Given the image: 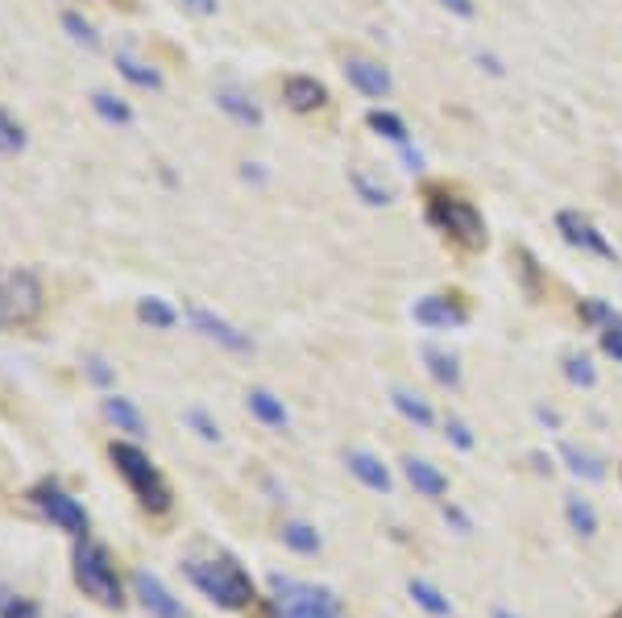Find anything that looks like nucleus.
<instances>
[{
	"instance_id": "nucleus-22",
	"label": "nucleus",
	"mask_w": 622,
	"mask_h": 618,
	"mask_svg": "<svg viewBox=\"0 0 622 618\" xmlns=\"http://www.w3.org/2000/svg\"><path fill=\"white\" fill-rule=\"evenodd\" d=\"M92 113L104 121V125H113V130H133V109H129V100H121V95H113V92H92Z\"/></svg>"
},
{
	"instance_id": "nucleus-42",
	"label": "nucleus",
	"mask_w": 622,
	"mask_h": 618,
	"mask_svg": "<svg viewBox=\"0 0 622 618\" xmlns=\"http://www.w3.org/2000/svg\"><path fill=\"white\" fill-rule=\"evenodd\" d=\"M477 67H486L490 76H502V63H498L494 55H477Z\"/></svg>"
},
{
	"instance_id": "nucleus-10",
	"label": "nucleus",
	"mask_w": 622,
	"mask_h": 618,
	"mask_svg": "<svg viewBox=\"0 0 622 618\" xmlns=\"http://www.w3.org/2000/svg\"><path fill=\"white\" fill-rule=\"evenodd\" d=\"M411 319L419 328H428V333H453V328H465L470 312L453 295H423V300H415Z\"/></svg>"
},
{
	"instance_id": "nucleus-11",
	"label": "nucleus",
	"mask_w": 622,
	"mask_h": 618,
	"mask_svg": "<svg viewBox=\"0 0 622 618\" xmlns=\"http://www.w3.org/2000/svg\"><path fill=\"white\" fill-rule=\"evenodd\" d=\"M344 79L358 88L361 95H370V100H386V95L395 92V79H391V71L377 63V58H344Z\"/></svg>"
},
{
	"instance_id": "nucleus-25",
	"label": "nucleus",
	"mask_w": 622,
	"mask_h": 618,
	"mask_svg": "<svg viewBox=\"0 0 622 618\" xmlns=\"http://www.w3.org/2000/svg\"><path fill=\"white\" fill-rule=\"evenodd\" d=\"M561 457L568 461V473H577L585 482H602L606 477V461L598 452L589 449H577V445H561Z\"/></svg>"
},
{
	"instance_id": "nucleus-26",
	"label": "nucleus",
	"mask_w": 622,
	"mask_h": 618,
	"mask_svg": "<svg viewBox=\"0 0 622 618\" xmlns=\"http://www.w3.org/2000/svg\"><path fill=\"white\" fill-rule=\"evenodd\" d=\"M365 121H370V130H374L377 137H386L391 146H411V130H407V121H403L398 113H391V109H374Z\"/></svg>"
},
{
	"instance_id": "nucleus-30",
	"label": "nucleus",
	"mask_w": 622,
	"mask_h": 618,
	"mask_svg": "<svg viewBox=\"0 0 622 618\" xmlns=\"http://www.w3.org/2000/svg\"><path fill=\"white\" fill-rule=\"evenodd\" d=\"M0 618H42V606L0 581Z\"/></svg>"
},
{
	"instance_id": "nucleus-18",
	"label": "nucleus",
	"mask_w": 622,
	"mask_h": 618,
	"mask_svg": "<svg viewBox=\"0 0 622 618\" xmlns=\"http://www.w3.org/2000/svg\"><path fill=\"white\" fill-rule=\"evenodd\" d=\"M100 412H104V419L109 424H116V431H129V436H146L150 431V424H146V415L137 412V403L133 398H121V394H109L104 403H100Z\"/></svg>"
},
{
	"instance_id": "nucleus-7",
	"label": "nucleus",
	"mask_w": 622,
	"mask_h": 618,
	"mask_svg": "<svg viewBox=\"0 0 622 618\" xmlns=\"http://www.w3.org/2000/svg\"><path fill=\"white\" fill-rule=\"evenodd\" d=\"M30 503L38 506L42 515L50 519L55 527H63L67 536H76V540H83L88 536V510H83V503L79 498H71L63 486H55V482H42V486L30 490Z\"/></svg>"
},
{
	"instance_id": "nucleus-31",
	"label": "nucleus",
	"mask_w": 622,
	"mask_h": 618,
	"mask_svg": "<svg viewBox=\"0 0 622 618\" xmlns=\"http://www.w3.org/2000/svg\"><path fill=\"white\" fill-rule=\"evenodd\" d=\"M411 598L428 610V615H436V618H449L453 615V602L444 598L436 585H428V581H411Z\"/></svg>"
},
{
	"instance_id": "nucleus-20",
	"label": "nucleus",
	"mask_w": 622,
	"mask_h": 618,
	"mask_svg": "<svg viewBox=\"0 0 622 618\" xmlns=\"http://www.w3.org/2000/svg\"><path fill=\"white\" fill-rule=\"evenodd\" d=\"M116 71L129 79L133 88H142V92H162V88H167L162 71H158L154 63H146V58L129 55V50H116Z\"/></svg>"
},
{
	"instance_id": "nucleus-33",
	"label": "nucleus",
	"mask_w": 622,
	"mask_h": 618,
	"mask_svg": "<svg viewBox=\"0 0 622 618\" xmlns=\"http://www.w3.org/2000/svg\"><path fill=\"white\" fill-rule=\"evenodd\" d=\"M25 125L9 109H0V154H21L25 150Z\"/></svg>"
},
{
	"instance_id": "nucleus-24",
	"label": "nucleus",
	"mask_w": 622,
	"mask_h": 618,
	"mask_svg": "<svg viewBox=\"0 0 622 618\" xmlns=\"http://www.w3.org/2000/svg\"><path fill=\"white\" fill-rule=\"evenodd\" d=\"M423 361H428V374H432L440 386H449V391L461 386V361H456L453 353H444V349H436V345H423Z\"/></svg>"
},
{
	"instance_id": "nucleus-45",
	"label": "nucleus",
	"mask_w": 622,
	"mask_h": 618,
	"mask_svg": "<svg viewBox=\"0 0 622 618\" xmlns=\"http://www.w3.org/2000/svg\"><path fill=\"white\" fill-rule=\"evenodd\" d=\"M619 477H622V473H619Z\"/></svg>"
},
{
	"instance_id": "nucleus-41",
	"label": "nucleus",
	"mask_w": 622,
	"mask_h": 618,
	"mask_svg": "<svg viewBox=\"0 0 622 618\" xmlns=\"http://www.w3.org/2000/svg\"><path fill=\"white\" fill-rule=\"evenodd\" d=\"M241 179H246V183H265V170L258 167V162H246V167H241Z\"/></svg>"
},
{
	"instance_id": "nucleus-15",
	"label": "nucleus",
	"mask_w": 622,
	"mask_h": 618,
	"mask_svg": "<svg viewBox=\"0 0 622 618\" xmlns=\"http://www.w3.org/2000/svg\"><path fill=\"white\" fill-rule=\"evenodd\" d=\"M283 100H286V109H295V113H316V109L328 104V88H324L316 76H286Z\"/></svg>"
},
{
	"instance_id": "nucleus-17",
	"label": "nucleus",
	"mask_w": 622,
	"mask_h": 618,
	"mask_svg": "<svg viewBox=\"0 0 622 618\" xmlns=\"http://www.w3.org/2000/svg\"><path fill=\"white\" fill-rule=\"evenodd\" d=\"M246 407L258 424H265V428H274V431L291 428V412L283 407V398H279V394H270L265 386H258V391L246 394Z\"/></svg>"
},
{
	"instance_id": "nucleus-43",
	"label": "nucleus",
	"mask_w": 622,
	"mask_h": 618,
	"mask_svg": "<svg viewBox=\"0 0 622 618\" xmlns=\"http://www.w3.org/2000/svg\"><path fill=\"white\" fill-rule=\"evenodd\" d=\"M444 519H453V524L461 527V531H470V519H465V515H461L456 506H444Z\"/></svg>"
},
{
	"instance_id": "nucleus-8",
	"label": "nucleus",
	"mask_w": 622,
	"mask_h": 618,
	"mask_svg": "<svg viewBox=\"0 0 622 618\" xmlns=\"http://www.w3.org/2000/svg\"><path fill=\"white\" fill-rule=\"evenodd\" d=\"M556 233H561V237H565L573 249L589 254V258L619 262V249H614V241H610V237H606L602 228L593 225L585 212H577V207H561V212H556Z\"/></svg>"
},
{
	"instance_id": "nucleus-23",
	"label": "nucleus",
	"mask_w": 622,
	"mask_h": 618,
	"mask_svg": "<svg viewBox=\"0 0 622 618\" xmlns=\"http://www.w3.org/2000/svg\"><path fill=\"white\" fill-rule=\"evenodd\" d=\"M349 183H353V191L361 195V204H370V207H386V204H395V191L386 188L377 175H370L365 167H353L349 170Z\"/></svg>"
},
{
	"instance_id": "nucleus-40",
	"label": "nucleus",
	"mask_w": 622,
	"mask_h": 618,
	"mask_svg": "<svg viewBox=\"0 0 622 618\" xmlns=\"http://www.w3.org/2000/svg\"><path fill=\"white\" fill-rule=\"evenodd\" d=\"M398 154H403L407 170H423V154H419V150H411V146H398Z\"/></svg>"
},
{
	"instance_id": "nucleus-34",
	"label": "nucleus",
	"mask_w": 622,
	"mask_h": 618,
	"mask_svg": "<svg viewBox=\"0 0 622 618\" xmlns=\"http://www.w3.org/2000/svg\"><path fill=\"white\" fill-rule=\"evenodd\" d=\"M183 424L195 428V436L207 440V445H220V428H216V419H212L204 407H188V412H183Z\"/></svg>"
},
{
	"instance_id": "nucleus-1",
	"label": "nucleus",
	"mask_w": 622,
	"mask_h": 618,
	"mask_svg": "<svg viewBox=\"0 0 622 618\" xmlns=\"http://www.w3.org/2000/svg\"><path fill=\"white\" fill-rule=\"evenodd\" d=\"M188 581L204 594L212 606L220 610H246L253 602V577L246 573V564L228 552H212V557H188L183 561Z\"/></svg>"
},
{
	"instance_id": "nucleus-9",
	"label": "nucleus",
	"mask_w": 622,
	"mask_h": 618,
	"mask_svg": "<svg viewBox=\"0 0 622 618\" xmlns=\"http://www.w3.org/2000/svg\"><path fill=\"white\" fill-rule=\"evenodd\" d=\"M188 319L191 328L200 333V337L216 340L220 349H228V353H253V337L249 333H241L237 324H228L225 316H216L212 307H204V303H188Z\"/></svg>"
},
{
	"instance_id": "nucleus-14",
	"label": "nucleus",
	"mask_w": 622,
	"mask_h": 618,
	"mask_svg": "<svg viewBox=\"0 0 622 618\" xmlns=\"http://www.w3.org/2000/svg\"><path fill=\"white\" fill-rule=\"evenodd\" d=\"M581 316L589 319V324H598V328H602L606 357L622 361V316H619V312H614L610 303H602V300H585L581 303Z\"/></svg>"
},
{
	"instance_id": "nucleus-4",
	"label": "nucleus",
	"mask_w": 622,
	"mask_h": 618,
	"mask_svg": "<svg viewBox=\"0 0 622 618\" xmlns=\"http://www.w3.org/2000/svg\"><path fill=\"white\" fill-rule=\"evenodd\" d=\"M76 585L92 602L109 606V610H121V602H125L116 561L109 557V548H104V543L88 540V536H83L79 548H76Z\"/></svg>"
},
{
	"instance_id": "nucleus-27",
	"label": "nucleus",
	"mask_w": 622,
	"mask_h": 618,
	"mask_svg": "<svg viewBox=\"0 0 622 618\" xmlns=\"http://www.w3.org/2000/svg\"><path fill=\"white\" fill-rule=\"evenodd\" d=\"M58 25L67 30V38L76 42V46H83V50H100V30H95L79 9H67V13L58 18Z\"/></svg>"
},
{
	"instance_id": "nucleus-36",
	"label": "nucleus",
	"mask_w": 622,
	"mask_h": 618,
	"mask_svg": "<svg viewBox=\"0 0 622 618\" xmlns=\"http://www.w3.org/2000/svg\"><path fill=\"white\" fill-rule=\"evenodd\" d=\"M444 436L453 440L456 449H465V452L477 445V436L470 431V424H465V419H456V415H449V419H444Z\"/></svg>"
},
{
	"instance_id": "nucleus-37",
	"label": "nucleus",
	"mask_w": 622,
	"mask_h": 618,
	"mask_svg": "<svg viewBox=\"0 0 622 618\" xmlns=\"http://www.w3.org/2000/svg\"><path fill=\"white\" fill-rule=\"evenodd\" d=\"M88 378H92L95 386H113L116 382V370L104 361V357H88Z\"/></svg>"
},
{
	"instance_id": "nucleus-6",
	"label": "nucleus",
	"mask_w": 622,
	"mask_h": 618,
	"mask_svg": "<svg viewBox=\"0 0 622 618\" xmlns=\"http://www.w3.org/2000/svg\"><path fill=\"white\" fill-rule=\"evenodd\" d=\"M270 589H274V610H279V618H340L337 594L324 589V585L274 573V577H270Z\"/></svg>"
},
{
	"instance_id": "nucleus-16",
	"label": "nucleus",
	"mask_w": 622,
	"mask_h": 618,
	"mask_svg": "<svg viewBox=\"0 0 622 618\" xmlns=\"http://www.w3.org/2000/svg\"><path fill=\"white\" fill-rule=\"evenodd\" d=\"M344 465H349V473H353L365 490H377V494H386V490H391V469L382 465L374 452H365V449L344 452Z\"/></svg>"
},
{
	"instance_id": "nucleus-13",
	"label": "nucleus",
	"mask_w": 622,
	"mask_h": 618,
	"mask_svg": "<svg viewBox=\"0 0 622 618\" xmlns=\"http://www.w3.org/2000/svg\"><path fill=\"white\" fill-rule=\"evenodd\" d=\"M212 100H216V109H220L228 121H237V125H246V130H262L265 125L262 104L249 92H241V88H216Z\"/></svg>"
},
{
	"instance_id": "nucleus-3",
	"label": "nucleus",
	"mask_w": 622,
	"mask_h": 618,
	"mask_svg": "<svg viewBox=\"0 0 622 618\" xmlns=\"http://www.w3.org/2000/svg\"><path fill=\"white\" fill-rule=\"evenodd\" d=\"M109 457H113L116 473L125 477V486L133 490V498H137V503L146 506V510H154V515L170 510L167 477L158 473V465H154L146 452L137 449V445H129V440H116L113 449H109Z\"/></svg>"
},
{
	"instance_id": "nucleus-35",
	"label": "nucleus",
	"mask_w": 622,
	"mask_h": 618,
	"mask_svg": "<svg viewBox=\"0 0 622 618\" xmlns=\"http://www.w3.org/2000/svg\"><path fill=\"white\" fill-rule=\"evenodd\" d=\"M565 378L568 382H573V386H585V391H589V386H598V370H593V361H589V357H565Z\"/></svg>"
},
{
	"instance_id": "nucleus-5",
	"label": "nucleus",
	"mask_w": 622,
	"mask_h": 618,
	"mask_svg": "<svg viewBox=\"0 0 622 618\" xmlns=\"http://www.w3.org/2000/svg\"><path fill=\"white\" fill-rule=\"evenodd\" d=\"M46 307L42 279L25 266H0V328H25Z\"/></svg>"
},
{
	"instance_id": "nucleus-21",
	"label": "nucleus",
	"mask_w": 622,
	"mask_h": 618,
	"mask_svg": "<svg viewBox=\"0 0 622 618\" xmlns=\"http://www.w3.org/2000/svg\"><path fill=\"white\" fill-rule=\"evenodd\" d=\"M391 403H395V412L403 415V419H411L415 428H436V412H432V403L428 398H419L415 391H407V386H395L391 391Z\"/></svg>"
},
{
	"instance_id": "nucleus-29",
	"label": "nucleus",
	"mask_w": 622,
	"mask_h": 618,
	"mask_svg": "<svg viewBox=\"0 0 622 618\" xmlns=\"http://www.w3.org/2000/svg\"><path fill=\"white\" fill-rule=\"evenodd\" d=\"M565 515H568V527H573L577 536H585V540L598 536V510L589 506V498H577V494L565 498Z\"/></svg>"
},
{
	"instance_id": "nucleus-19",
	"label": "nucleus",
	"mask_w": 622,
	"mask_h": 618,
	"mask_svg": "<svg viewBox=\"0 0 622 618\" xmlns=\"http://www.w3.org/2000/svg\"><path fill=\"white\" fill-rule=\"evenodd\" d=\"M403 473H407V482H411L423 498H444V494H449V477H444L432 461H423V457H407V461H403Z\"/></svg>"
},
{
	"instance_id": "nucleus-44",
	"label": "nucleus",
	"mask_w": 622,
	"mask_h": 618,
	"mask_svg": "<svg viewBox=\"0 0 622 618\" xmlns=\"http://www.w3.org/2000/svg\"><path fill=\"white\" fill-rule=\"evenodd\" d=\"M494 618H510V615H507V610H498V615H494Z\"/></svg>"
},
{
	"instance_id": "nucleus-2",
	"label": "nucleus",
	"mask_w": 622,
	"mask_h": 618,
	"mask_svg": "<svg viewBox=\"0 0 622 618\" xmlns=\"http://www.w3.org/2000/svg\"><path fill=\"white\" fill-rule=\"evenodd\" d=\"M428 225L444 233L449 241L465 245V249H482L486 245V216L449 188H428Z\"/></svg>"
},
{
	"instance_id": "nucleus-28",
	"label": "nucleus",
	"mask_w": 622,
	"mask_h": 618,
	"mask_svg": "<svg viewBox=\"0 0 622 618\" xmlns=\"http://www.w3.org/2000/svg\"><path fill=\"white\" fill-rule=\"evenodd\" d=\"M137 319L142 324H150V328H174L179 324V307H170L167 300H158V295H146V300H137Z\"/></svg>"
},
{
	"instance_id": "nucleus-12",
	"label": "nucleus",
	"mask_w": 622,
	"mask_h": 618,
	"mask_svg": "<svg viewBox=\"0 0 622 618\" xmlns=\"http://www.w3.org/2000/svg\"><path fill=\"white\" fill-rule=\"evenodd\" d=\"M133 589H137L142 606H146L154 618H188V606L170 594L167 585H162V577H154V573H146V569L133 573Z\"/></svg>"
},
{
	"instance_id": "nucleus-32",
	"label": "nucleus",
	"mask_w": 622,
	"mask_h": 618,
	"mask_svg": "<svg viewBox=\"0 0 622 618\" xmlns=\"http://www.w3.org/2000/svg\"><path fill=\"white\" fill-rule=\"evenodd\" d=\"M283 543L295 548L299 557H316V552H320V536H316V527H307V524H286Z\"/></svg>"
},
{
	"instance_id": "nucleus-38",
	"label": "nucleus",
	"mask_w": 622,
	"mask_h": 618,
	"mask_svg": "<svg viewBox=\"0 0 622 618\" xmlns=\"http://www.w3.org/2000/svg\"><path fill=\"white\" fill-rule=\"evenodd\" d=\"M174 4L191 18H216L220 13V0H174Z\"/></svg>"
},
{
	"instance_id": "nucleus-39",
	"label": "nucleus",
	"mask_w": 622,
	"mask_h": 618,
	"mask_svg": "<svg viewBox=\"0 0 622 618\" xmlns=\"http://www.w3.org/2000/svg\"><path fill=\"white\" fill-rule=\"evenodd\" d=\"M440 9H449V13H453V18H461V21L477 18V0H440Z\"/></svg>"
}]
</instances>
